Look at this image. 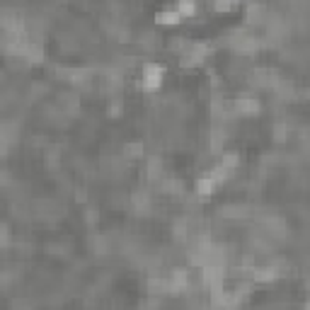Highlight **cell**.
<instances>
[{"label":"cell","mask_w":310,"mask_h":310,"mask_svg":"<svg viewBox=\"0 0 310 310\" xmlns=\"http://www.w3.org/2000/svg\"><path fill=\"white\" fill-rule=\"evenodd\" d=\"M208 44H187V51L182 56V66H197L206 59Z\"/></svg>","instance_id":"obj_2"},{"label":"cell","mask_w":310,"mask_h":310,"mask_svg":"<svg viewBox=\"0 0 310 310\" xmlns=\"http://www.w3.org/2000/svg\"><path fill=\"white\" fill-rule=\"evenodd\" d=\"M155 20H158L160 25H177V22L182 20V15L177 12V10H163V12L155 15Z\"/></svg>","instance_id":"obj_10"},{"label":"cell","mask_w":310,"mask_h":310,"mask_svg":"<svg viewBox=\"0 0 310 310\" xmlns=\"http://www.w3.org/2000/svg\"><path fill=\"white\" fill-rule=\"evenodd\" d=\"M250 276L255 284H269V281H274L279 276V272H276V267H252Z\"/></svg>","instance_id":"obj_4"},{"label":"cell","mask_w":310,"mask_h":310,"mask_svg":"<svg viewBox=\"0 0 310 310\" xmlns=\"http://www.w3.org/2000/svg\"><path fill=\"white\" fill-rule=\"evenodd\" d=\"M124 155L131 158V160H133V158H141V155H143V143H141V141H131V143H126V146H124Z\"/></svg>","instance_id":"obj_12"},{"label":"cell","mask_w":310,"mask_h":310,"mask_svg":"<svg viewBox=\"0 0 310 310\" xmlns=\"http://www.w3.org/2000/svg\"><path fill=\"white\" fill-rule=\"evenodd\" d=\"M163 189L167 191V194H182V191H184V187H182L180 180H165L163 182Z\"/></svg>","instance_id":"obj_14"},{"label":"cell","mask_w":310,"mask_h":310,"mask_svg":"<svg viewBox=\"0 0 310 310\" xmlns=\"http://www.w3.org/2000/svg\"><path fill=\"white\" fill-rule=\"evenodd\" d=\"M223 141H225L223 131L218 129V131L214 133V138H211V150H214V153H221V148H223Z\"/></svg>","instance_id":"obj_15"},{"label":"cell","mask_w":310,"mask_h":310,"mask_svg":"<svg viewBox=\"0 0 310 310\" xmlns=\"http://www.w3.org/2000/svg\"><path fill=\"white\" fill-rule=\"evenodd\" d=\"M131 201H133V206H136L138 211H146L148 204H150V199H148L146 191H136V194L131 197Z\"/></svg>","instance_id":"obj_13"},{"label":"cell","mask_w":310,"mask_h":310,"mask_svg":"<svg viewBox=\"0 0 310 310\" xmlns=\"http://www.w3.org/2000/svg\"><path fill=\"white\" fill-rule=\"evenodd\" d=\"M3 245H5V247L10 245V228L8 225H3Z\"/></svg>","instance_id":"obj_21"},{"label":"cell","mask_w":310,"mask_h":310,"mask_svg":"<svg viewBox=\"0 0 310 310\" xmlns=\"http://www.w3.org/2000/svg\"><path fill=\"white\" fill-rule=\"evenodd\" d=\"M216 184H218V182H216L211 175H204V177H199V180H197V194H199L201 199L211 197V194H214V189H216Z\"/></svg>","instance_id":"obj_7"},{"label":"cell","mask_w":310,"mask_h":310,"mask_svg":"<svg viewBox=\"0 0 310 310\" xmlns=\"http://www.w3.org/2000/svg\"><path fill=\"white\" fill-rule=\"evenodd\" d=\"M286 133H288V126H286L284 121H279V124H274V138H276V141H284Z\"/></svg>","instance_id":"obj_17"},{"label":"cell","mask_w":310,"mask_h":310,"mask_svg":"<svg viewBox=\"0 0 310 310\" xmlns=\"http://www.w3.org/2000/svg\"><path fill=\"white\" fill-rule=\"evenodd\" d=\"M262 109V104H259L257 97H235V102H232V112L238 114H257Z\"/></svg>","instance_id":"obj_3"},{"label":"cell","mask_w":310,"mask_h":310,"mask_svg":"<svg viewBox=\"0 0 310 310\" xmlns=\"http://www.w3.org/2000/svg\"><path fill=\"white\" fill-rule=\"evenodd\" d=\"M22 59H29V61H42L44 59V49H42V44L39 42H32V39H29V42L25 44V51H22Z\"/></svg>","instance_id":"obj_8"},{"label":"cell","mask_w":310,"mask_h":310,"mask_svg":"<svg viewBox=\"0 0 310 310\" xmlns=\"http://www.w3.org/2000/svg\"><path fill=\"white\" fill-rule=\"evenodd\" d=\"M232 49L238 53H242V56H252V53L259 49V42L255 36H240V39L232 42Z\"/></svg>","instance_id":"obj_6"},{"label":"cell","mask_w":310,"mask_h":310,"mask_svg":"<svg viewBox=\"0 0 310 310\" xmlns=\"http://www.w3.org/2000/svg\"><path fill=\"white\" fill-rule=\"evenodd\" d=\"M163 75H165V68L160 63H146L143 66V90L155 92L158 87L163 85Z\"/></svg>","instance_id":"obj_1"},{"label":"cell","mask_w":310,"mask_h":310,"mask_svg":"<svg viewBox=\"0 0 310 310\" xmlns=\"http://www.w3.org/2000/svg\"><path fill=\"white\" fill-rule=\"evenodd\" d=\"M121 114V102H112L109 104V117H119Z\"/></svg>","instance_id":"obj_20"},{"label":"cell","mask_w":310,"mask_h":310,"mask_svg":"<svg viewBox=\"0 0 310 310\" xmlns=\"http://www.w3.org/2000/svg\"><path fill=\"white\" fill-rule=\"evenodd\" d=\"M148 175H150V177H158V175H160V160H158V158L148 163Z\"/></svg>","instance_id":"obj_19"},{"label":"cell","mask_w":310,"mask_h":310,"mask_svg":"<svg viewBox=\"0 0 310 310\" xmlns=\"http://www.w3.org/2000/svg\"><path fill=\"white\" fill-rule=\"evenodd\" d=\"M177 12H180L182 17H189V15L197 12V5H194V3H180V5H177Z\"/></svg>","instance_id":"obj_16"},{"label":"cell","mask_w":310,"mask_h":310,"mask_svg":"<svg viewBox=\"0 0 310 310\" xmlns=\"http://www.w3.org/2000/svg\"><path fill=\"white\" fill-rule=\"evenodd\" d=\"M170 286H172V291H175V293L184 291V288L189 286V272H187L184 267L172 269V274H170Z\"/></svg>","instance_id":"obj_5"},{"label":"cell","mask_w":310,"mask_h":310,"mask_svg":"<svg viewBox=\"0 0 310 310\" xmlns=\"http://www.w3.org/2000/svg\"><path fill=\"white\" fill-rule=\"evenodd\" d=\"M218 165H223L225 170H235V167H238V165H240V153H235V150H228V153H223L221 155V163Z\"/></svg>","instance_id":"obj_11"},{"label":"cell","mask_w":310,"mask_h":310,"mask_svg":"<svg viewBox=\"0 0 310 310\" xmlns=\"http://www.w3.org/2000/svg\"><path fill=\"white\" fill-rule=\"evenodd\" d=\"M264 225H267L269 232H274V235H279V238H284L286 223L279 218V216H267V218H264Z\"/></svg>","instance_id":"obj_9"},{"label":"cell","mask_w":310,"mask_h":310,"mask_svg":"<svg viewBox=\"0 0 310 310\" xmlns=\"http://www.w3.org/2000/svg\"><path fill=\"white\" fill-rule=\"evenodd\" d=\"M211 8H214L216 12H230V10H235V3H214Z\"/></svg>","instance_id":"obj_18"}]
</instances>
